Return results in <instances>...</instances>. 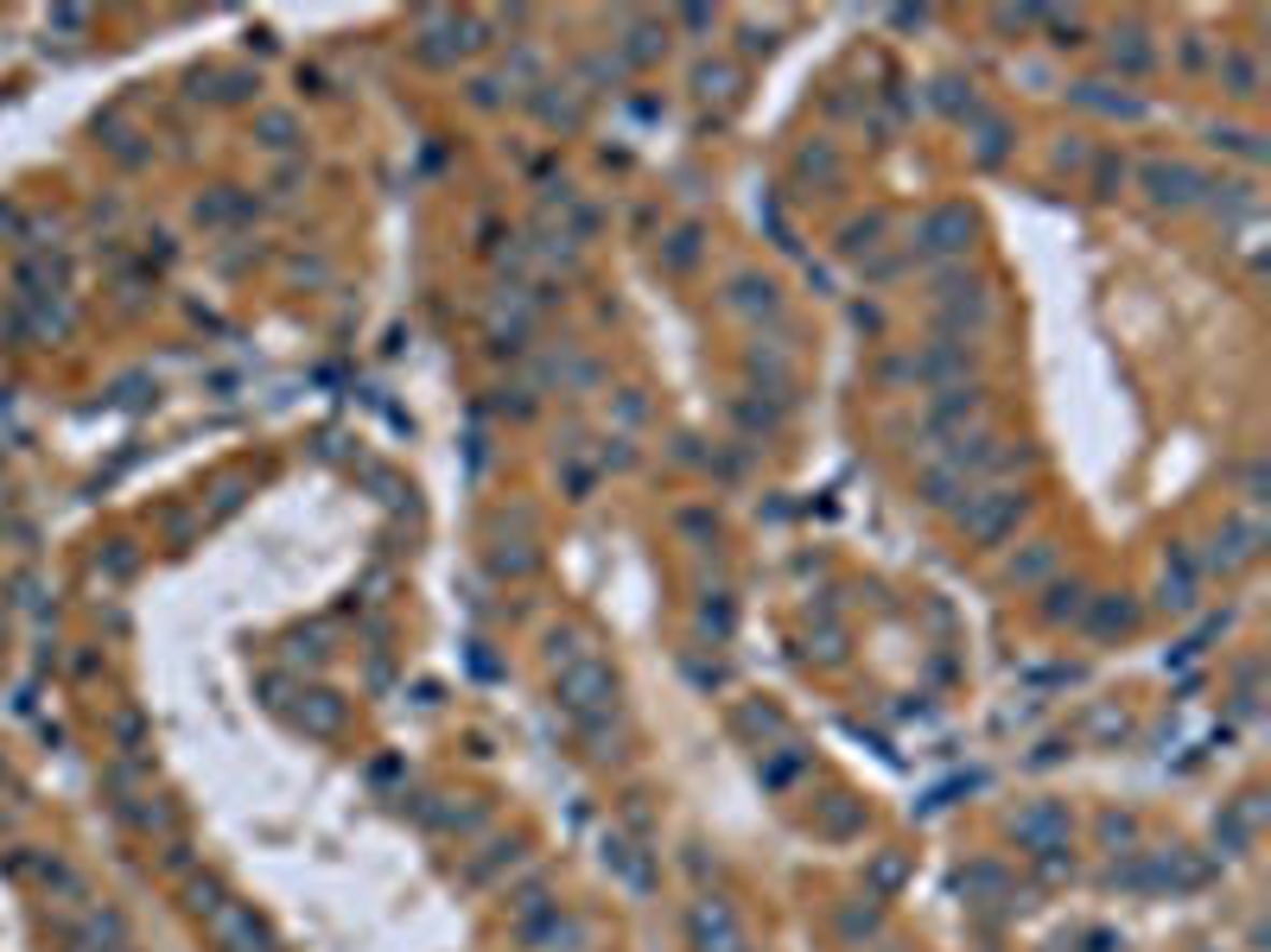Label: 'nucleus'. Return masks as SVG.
Masks as SVG:
<instances>
[{
    "instance_id": "f257e3e1",
    "label": "nucleus",
    "mask_w": 1271,
    "mask_h": 952,
    "mask_svg": "<svg viewBox=\"0 0 1271 952\" xmlns=\"http://www.w3.org/2000/svg\"><path fill=\"white\" fill-rule=\"evenodd\" d=\"M611 698H617V680H611V667L598 654H579V661L560 667V705L572 718L598 724V718H611Z\"/></svg>"
},
{
    "instance_id": "1a4fd4ad",
    "label": "nucleus",
    "mask_w": 1271,
    "mask_h": 952,
    "mask_svg": "<svg viewBox=\"0 0 1271 952\" xmlns=\"http://www.w3.org/2000/svg\"><path fill=\"white\" fill-rule=\"evenodd\" d=\"M922 495L934 502V508H960V495H973V482L954 471V464H941V458H928V471H922Z\"/></svg>"
},
{
    "instance_id": "4468645a",
    "label": "nucleus",
    "mask_w": 1271,
    "mask_h": 952,
    "mask_svg": "<svg viewBox=\"0 0 1271 952\" xmlns=\"http://www.w3.org/2000/svg\"><path fill=\"white\" fill-rule=\"evenodd\" d=\"M731 305H738V312H776V286L738 273V279H731Z\"/></svg>"
},
{
    "instance_id": "5701e85b",
    "label": "nucleus",
    "mask_w": 1271,
    "mask_h": 952,
    "mask_svg": "<svg viewBox=\"0 0 1271 952\" xmlns=\"http://www.w3.org/2000/svg\"><path fill=\"white\" fill-rule=\"evenodd\" d=\"M1113 185H1126V159H1100V198H1113Z\"/></svg>"
},
{
    "instance_id": "dca6fc26",
    "label": "nucleus",
    "mask_w": 1271,
    "mask_h": 952,
    "mask_svg": "<svg viewBox=\"0 0 1271 952\" xmlns=\"http://www.w3.org/2000/svg\"><path fill=\"white\" fill-rule=\"evenodd\" d=\"M1087 604H1094V597H1087L1081 585H1056V591H1049V604H1043V616H1049V622H1081Z\"/></svg>"
},
{
    "instance_id": "39448f33",
    "label": "nucleus",
    "mask_w": 1271,
    "mask_h": 952,
    "mask_svg": "<svg viewBox=\"0 0 1271 952\" xmlns=\"http://www.w3.org/2000/svg\"><path fill=\"white\" fill-rule=\"evenodd\" d=\"M687 927H694V947L700 952H744V934H738V921H731V908L725 901H694V914H687Z\"/></svg>"
},
{
    "instance_id": "9b49d317",
    "label": "nucleus",
    "mask_w": 1271,
    "mask_h": 952,
    "mask_svg": "<svg viewBox=\"0 0 1271 952\" xmlns=\"http://www.w3.org/2000/svg\"><path fill=\"white\" fill-rule=\"evenodd\" d=\"M1214 70H1220V83H1227L1240 102H1246V96H1259V64H1253L1246 52H1220V64H1214Z\"/></svg>"
},
{
    "instance_id": "a211bd4d",
    "label": "nucleus",
    "mask_w": 1271,
    "mask_h": 952,
    "mask_svg": "<svg viewBox=\"0 0 1271 952\" xmlns=\"http://www.w3.org/2000/svg\"><path fill=\"white\" fill-rule=\"evenodd\" d=\"M1113 64H1126V70H1144V64H1151V45H1144V32H1138V26L1113 32Z\"/></svg>"
},
{
    "instance_id": "a878e982",
    "label": "nucleus",
    "mask_w": 1271,
    "mask_h": 952,
    "mask_svg": "<svg viewBox=\"0 0 1271 952\" xmlns=\"http://www.w3.org/2000/svg\"><path fill=\"white\" fill-rule=\"evenodd\" d=\"M471 102H477V109H490V102H496V83H490V76H484V83H471Z\"/></svg>"
},
{
    "instance_id": "b1692460",
    "label": "nucleus",
    "mask_w": 1271,
    "mask_h": 952,
    "mask_svg": "<svg viewBox=\"0 0 1271 952\" xmlns=\"http://www.w3.org/2000/svg\"><path fill=\"white\" fill-rule=\"evenodd\" d=\"M694 83H700V96H731V89H725V83H731V70H700Z\"/></svg>"
},
{
    "instance_id": "9d476101",
    "label": "nucleus",
    "mask_w": 1271,
    "mask_h": 952,
    "mask_svg": "<svg viewBox=\"0 0 1271 952\" xmlns=\"http://www.w3.org/2000/svg\"><path fill=\"white\" fill-rule=\"evenodd\" d=\"M1074 102H1081V109H1100V115H1126V121L1144 115L1138 96H1106V83H1074Z\"/></svg>"
},
{
    "instance_id": "6ab92c4d",
    "label": "nucleus",
    "mask_w": 1271,
    "mask_h": 952,
    "mask_svg": "<svg viewBox=\"0 0 1271 952\" xmlns=\"http://www.w3.org/2000/svg\"><path fill=\"white\" fill-rule=\"evenodd\" d=\"M1208 140H1214L1220 153H1240V159H1253V165L1266 159V146H1259V134H1246V128H1214Z\"/></svg>"
},
{
    "instance_id": "423d86ee",
    "label": "nucleus",
    "mask_w": 1271,
    "mask_h": 952,
    "mask_svg": "<svg viewBox=\"0 0 1271 952\" xmlns=\"http://www.w3.org/2000/svg\"><path fill=\"white\" fill-rule=\"evenodd\" d=\"M1157 591H1163L1157 604H1163V610H1176V616H1189L1201 604V565L1183 552V546H1170V559H1163V585H1157Z\"/></svg>"
},
{
    "instance_id": "4be33fe9",
    "label": "nucleus",
    "mask_w": 1271,
    "mask_h": 952,
    "mask_svg": "<svg viewBox=\"0 0 1271 952\" xmlns=\"http://www.w3.org/2000/svg\"><path fill=\"white\" fill-rule=\"evenodd\" d=\"M694 242H700V235H694V229H681V235H674V248H668V261H674V268H694V255H700Z\"/></svg>"
},
{
    "instance_id": "f3484780",
    "label": "nucleus",
    "mask_w": 1271,
    "mask_h": 952,
    "mask_svg": "<svg viewBox=\"0 0 1271 952\" xmlns=\"http://www.w3.org/2000/svg\"><path fill=\"white\" fill-rule=\"evenodd\" d=\"M877 235H884V216H858V222H846V235H840V248H846L852 261H865V255L877 248Z\"/></svg>"
},
{
    "instance_id": "f03ea898",
    "label": "nucleus",
    "mask_w": 1271,
    "mask_h": 952,
    "mask_svg": "<svg viewBox=\"0 0 1271 952\" xmlns=\"http://www.w3.org/2000/svg\"><path fill=\"white\" fill-rule=\"evenodd\" d=\"M1017 515H1024V495L1017 489H980V495H967L960 502V528L973 534V540H1004L1011 528H1017Z\"/></svg>"
},
{
    "instance_id": "7ed1b4c3",
    "label": "nucleus",
    "mask_w": 1271,
    "mask_h": 952,
    "mask_svg": "<svg viewBox=\"0 0 1271 952\" xmlns=\"http://www.w3.org/2000/svg\"><path fill=\"white\" fill-rule=\"evenodd\" d=\"M1138 185H1144V198L1157 210H1189L1208 191L1201 185L1196 165H1183V159H1144V172H1138Z\"/></svg>"
},
{
    "instance_id": "412c9836",
    "label": "nucleus",
    "mask_w": 1271,
    "mask_h": 952,
    "mask_svg": "<svg viewBox=\"0 0 1271 952\" xmlns=\"http://www.w3.org/2000/svg\"><path fill=\"white\" fill-rule=\"evenodd\" d=\"M1056 565V546H1037V552H1024L1017 565H1011V585H1030V578H1043Z\"/></svg>"
},
{
    "instance_id": "aec40b11",
    "label": "nucleus",
    "mask_w": 1271,
    "mask_h": 952,
    "mask_svg": "<svg viewBox=\"0 0 1271 952\" xmlns=\"http://www.w3.org/2000/svg\"><path fill=\"white\" fill-rule=\"evenodd\" d=\"M801 172L808 178H840V153L827 140H814V146H801Z\"/></svg>"
},
{
    "instance_id": "f8f14e48",
    "label": "nucleus",
    "mask_w": 1271,
    "mask_h": 952,
    "mask_svg": "<svg viewBox=\"0 0 1271 952\" xmlns=\"http://www.w3.org/2000/svg\"><path fill=\"white\" fill-rule=\"evenodd\" d=\"M973 153H980V165H998V159L1011 153V128H1004L998 115H980V121H973Z\"/></svg>"
},
{
    "instance_id": "ddd939ff",
    "label": "nucleus",
    "mask_w": 1271,
    "mask_h": 952,
    "mask_svg": "<svg viewBox=\"0 0 1271 952\" xmlns=\"http://www.w3.org/2000/svg\"><path fill=\"white\" fill-rule=\"evenodd\" d=\"M216 927H223V940H229L235 952H268V934H261V927H255V914H242V908H229Z\"/></svg>"
},
{
    "instance_id": "0eeeda50",
    "label": "nucleus",
    "mask_w": 1271,
    "mask_h": 952,
    "mask_svg": "<svg viewBox=\"0 0 1271 952\" xmlns=\"http://www.w3.org/2000/svg\"><path fill=\"white\" fill-rule=\"evenodd\" d=\"M1259 540H1266V528H1259V521H1227V528L1214 534V546H1208V559H1201V565H1208V572H1240V565L1259 552Z\"/></svg>"
},
{
    "instance_id": "393cba45",
    "label": "nucleus",
    "mask_w": 1271,
    "mask_h": 952,
    "mask_svg": "<svg viewBox=\"0 0 1271 952\" xmlns=\"http://www.w3.org/2000/svg\"><path fill=\"white\" fill-rule=\"evenodd\" d=\"M261 134H268V146H286V140H292V121H286V115H268Z\"/></svg>"
},
{
    "instance_id": "2eb2a0df",
    "label": "nucleus",
    "mask_w": 1271,
    "mask_h": 952,
    "mask_svg": "<svg viewBox=\"0 0 1271 952\" xmlns=\"http://www.w3.org/2000/svg\"><path fill=\"white\" fill-rule=\"evenodd\" d=\"M1017 832L1037 845V851H1056V838H1061V813L1056 807H1037V813H1024L1017 819Z\"/></svg>"
},
{
    "instance_id": "6e6552de",
    "label": "nucleus",
    "mask_w": 1271,
    "mask_h": 952,
    "mask_svg": "<svg viewBox=\"0 0 1271 952\" xmlns=\"http://www.w3.org/2000/svg\"><path fill=\"white\" fill-rule=\"evenodd\" d=\"M1081 622H1087L1094 635H1106V641H1113V635H1131V629H1138V604H1131V597H1094Z\"/></svg>"
},
{
    "instance_id": "20e7f679",
    "label": "nucleus",
    "mask_w": 1271,
    "mask_h": 952,
    "mask_svg": "<svg viewBox=\"0 0 1271 952\" xmlns=\"http://www.w3.org/2000/svg\"><path fill=\"white\" fill-rule=\"evenodd\" d=\"M967 242H973V210L967 204L928 210V222H922V235H916L922 255H967Z\"/></svg>"
}]
</instances>
